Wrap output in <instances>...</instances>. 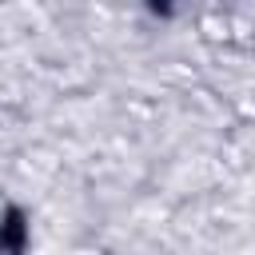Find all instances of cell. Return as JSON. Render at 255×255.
<instances>
[{
  "label": "cell",
  "mask_w": 255,
  "mask_h": 255,
  "mask_svg": "<svg viewBox=\"0 0 255 255\" xmlns=\"http://www.w3.org/2000/svg\"><path fill=\"white\" fill-rule=\"evenodd\" d=\"M4 255H24V219L16 207H8V223H4Z\"/></svg>",
  "instance_id": "6da1fadb"
}]
</instances>
